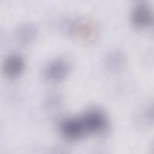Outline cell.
Returning a JSON list of instances; mask_svg holds the SVG:
<instances>
[{
	"mask_svg": "<svg viewBox=\"0 0 154 154\" xmlns=\"http://www.w3.org/2000/svg\"><path fill=\"white\" fill-rule=\"evenodd\" d=\"M60 131L66 140L72 141L80 140L87 134L81 117L66 119L61 123Z\"/></svg>",
	"mask_w": 154,
	"mask_h": 154,
	"instance_id": "obj_1",
	"label": "cell"
},
{
	"mask_svg": "<svg viewBox=\"0 0 154 154\" xmlns=\"http://www.w3.org/2000/svg\"><path fill=\"white\" fill-rule=\"evenodd\" d=\"M88 134L99 133L104 131L107 126L105 114L98 109H91L81 117Z\"/></svg>",
	"mask_w": 154,
	"mask_h": 154,
	"instance_id": "obj_2",
	"label": "cell"
},
{
	"mask_svg": "<svg viewBox=\"0 0 154 154\" xmlns=\"http://www.w3.org/2000/svg\"><path fill=\"white\" fill-rule=\"evenodd\" d=\"M131 20L137 28H145L152 22V13L149 5L144 2L137 4L131 13Z\"/></svg>",
	"mask_w": 154,
	"mask_h": 154,
	"instance_id": "obj_3",
	"label": "cell"
},
{
	"mask_svg": "<svg viewBox=\"0 0 154 154\" xmlns=\"http://www.w3.org/2000/svg\"><path fill=\"white\" fill-rule=\"evenodd\" d=\"M25 68V61L23 57L17 54L9 55L5 60L3 71L5 75L10 79H14L23 72Z\"/></svg>",
	"mask_w": 154,
	"mask_h": 154,
	"instance_id": "obj_4",
	"label": "cell"
},
{
	"mask_svg": "<svg viewBox=\"0 0 154 154\" xmlns=\"http://www.w3.org/2000/svg\"><path fill=\"white\" fill-rule=\"evenodd\" d=\"M69 69V66L64 60H55L48 64L45 70V75L49 81L58 82L67 76Z\"/></svg>",
	"mask_w": 154,
	"mask_h": 154,
	"instance_id": "obj_5",
	"label": "cell"
},
{
	"mask_svg": "<svg viewBox=\"0 0 154 154\" xmlns=\"http://www.w3.org/2000/svg\"><path fill=\"white\" fill-rule=\"evenodd\" d=\"M72 34L76 38L87 40L91 39L95 34L96 29L93 24L85 20L75 22L71 28Z\"/></svg>",
	"mask_w": 154,
	"mask_h": 154,
	"instance_id": "obj_6",
	"label": "cell"
},
{
	"mask_svg": "<svg viewBox=\"0 0 154 154\" xmlns=\"http://www.w3.org/2000/svg\"><path fill=\"white\" fill-rule=\"evenodd\" d=\"M36 29L31 24H25L21 26L16 31V38L22 44L31 42L35 37Z\"/></svg>",
	"mask_w": 154,
	"mask_h": 154,
	"instance_id": "obj_7",
	"label": "cell"
},
{
	"mask_svg": "<svg viewBox=\"0 0 154 154\" xmlns=\"http://www.w3.org/2000/svg\"><path fill=\"white\" fill-rule=\"evenodd\" d=\"M106 64L107 67L111 71L119 70L124 64V57L120 52H112L108 55Z\"/></svg>",
	"mask_w": 154,
	"mask_h": 154,
	"instance_id": "obj_8",
	"label": "cell"
}]
</instances>
